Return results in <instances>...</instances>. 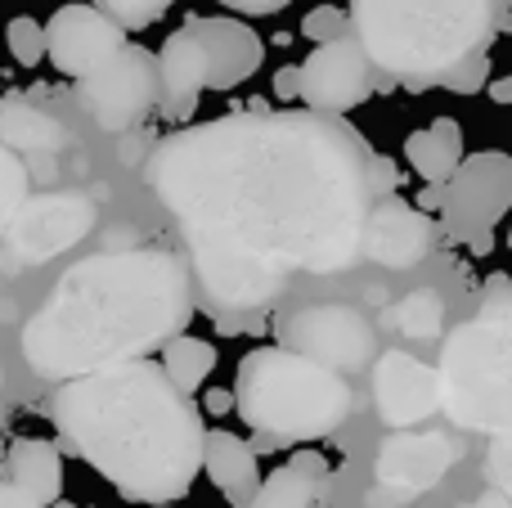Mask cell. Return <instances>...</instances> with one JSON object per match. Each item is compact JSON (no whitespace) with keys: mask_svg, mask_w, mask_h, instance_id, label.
I'll list each match as a JSON object with an SVG mask.
<instances>
[{"mask_svg":"<svg viewBox=\"0 0 512 508\" xmlns=\"http://www.w3.org/2000/svg\"><path fill=\"white\" fill-rule=\"evenodd\" d=\"M144 180L185 239L194 297L230 329L279 302L292 275L355 266L378 203L355 126L265 104L167 135Z\"/></svg>","mask_w":512,"mask_h":508,"instance_id":"1","label":"cell"},{"mask_svg":"<svg viewBox=\"0 0 512 508\" xmlns=\"http://www.w3.org/2000/svg\"><path fill=\"white\" fill-rule=\"evenodd\" d=\"M185 257L158 243L108 248L59 275L41 311L23 324V360L45 383L99 374L162 351L194 320Z\"/></svg>","mask_w":512,"mask_h":508,"instance_id":"2","label":"cell"},{"mask_svg":"<svg viewBox=\"0 0 512 508\" xmlns=\"http://www.w3.org/2000/svg\"><path fill=\"white\" fill-rule=\"evenodd\" d=\"M54 428L117 495L135 504L185 500L203 473L207 423L162 365L131 360L54 392Z\"/></svg>","mask_w":512,"mask_h":508,"instance_id":"3","label":"cell"},{"mask_svg":"<svg viewBox=\"0 0 512 508\" xmlns=\"http://www.w3.org/2000/svg\"><path fill=\"white\" fill-rule=\"evenodd\" d=\"M512 0H351V36L382 77L409 90L441 86L486 54Z\"/></svg>","mask_w":512,"mask_h":508,"instance_id":"4","label":"cell"},{"mask_svg":"<svg viewBox=\"0 0 512 508\" xmlns=\"http://www.w3.org/2000/svg\"><path fill=\"white\" fill-rule=\"evenodd\" d=\"M441 414L459 432L512 437V279L490 275L477 311L454 324L436 356Z\"/></svg>","mask_w":512,"mask_h":508,"instance_id":"5","label":"cell"},{"mask_svg":"<svg viewBox=\"0 0 512 508\" xmlns=\"http://www.w3.org/2000/svg\"><path fill=\"white\" fill-rule=\"evenodd\" d=\"M234 410L252 432L279 446L333 437L355 410V392L342 374L297 356L288 347H256L234 374Z\"/></svg>","mask_w":512,"mask_h":508,"instance_id":"6","label":"cell"},{"mask_svg":"<svg viewBox=\"0 0 512 508\" xmlns=\"http://www.w3.org/2000/svg\"><path fill=\"white\" fill-rule=\"evenodd\" d=\"M279 347L297 351V356L315 360V365L346 378V374H360V369H373V360H378V333H373V324L355 306L310 302L283 315Z\"/></svg>","mask_w":512,"mask_h":508,"instance_id":"7","label":"cell"},{"mask_svg":"<svg viewBox=\"0 0 512 508\" xmlns=\"http://www.w3.org/2000/svg\"><path fill=\"white\" fill-rule=\"evenodd\" d=\"M427 203L441 207L445 230L454 239L486 252L490 230L512 207V158L508 153H472V158L459 162L450 185L427 189Z\"/></svg>","mask_w":512,"mask_h":508,"instance_id":"8","label":"cell"},{"mask_svg":"<svg viewBox=\"0 0 512 508\" xmlns=\"http://www.w3.org/2000/svg\"><path fill=\"white\" fill-rule=\"evenodd\" d=\"M77 99L99 131L108 135L131 131V126H140L162 104L158 54L126 41V50H117L95 77L77 81Z\"/></svg>","mask_w":512,"mask_h":508,"instance_id":"9","label":"cell"},{"mask_svg":"<svg viewBox=\"0 0 512 508\" xmlns=\"http://www.w3.org/2000/svg\"><path fill=\"white\" fill-rule=\"evenodd\" d=\"M373 90H378V68L355 36L315 45L301 63V99L319 117H342L346 108H360Z\"/></svg>","mask_w":512,"mask_h":508,"instance_id":"10","label":"cell"},{"mask_svg":"<svg viewBox=\"0 0 512 508\" xmlns=\"http://www.w3.org/2000/svg\"><path fill=\"white\" fill-rule=\"evenodd\" d=\"M117 50H126V27L90 0L86 5H59L45 23V59L68 81L95 77Z\"/></svg>","mask_w":512,"mask_h":508,"instance_id":"11","label":"cell"},{"mask_svg":"<svg viewBox=\"0 0 512 508\" xmlns=\"http://www.w3.org/2000/svg\"><path fill=\"white\" fill-rule=\"evenodd\" d=\"M95 230V203L81 194H41L27 198L23 212L9 225V252L18 266H41L59 252L77 248Z\"/></svg>","mask_w":512,"mask_h":508,"instance_id":"12","label":"cell"},{"mask_svg":"<svg viewBox=\"0 0 512 508\" xmlns=\"http://www.w3.org/2000/svg\"><path fill=\"white\" fill-rule=\"evenodd\" d=\"M373 405L391 432H409L441 410V378L436 365L409 351H382L373 360Z\"/></svg>","mask_w":512,"mask_h":508,"instance_id":"13","label":"cell"},{"mask_svg":"<svg viewBox=\"0 0 512 508\" xmlns=\"http://www.w3.org/2000/svg\"><path fill=\"white\" fill-rule=\"evenodd\" d=\"M436 248V221L400 194L378 198L364 225V257L387 270H414Z\"/></svg>","mask_w":512,"mask_h":508,"instance_id":"14","label":"cell"},{"mask_svg":"<svg viewBox=\"0 0 512 508\" xmlns=\"http://www.w3.org/2000/svg\"><path fill=\"white\" fill-rule=\"evenodd\" d=\"M459 464V441L445 432H391L378 450V486L400 495H423Z\"/></svg>","mask_w":512,"mask_h":508,"instance_id":"15","label":"cell"},{"mask_svg":"<svg viewBox=\"0 0 512 508\" xmlns=\"http://www.w3.org/2000/svg\"><path fill=\"white\" fill-rule=\"evenodd\" d=\"M207 50V90H234L265 59L261 36L239 18H189Z\"/></svg>","mask_w":512,"mask_h":508,"instance_id":"16","label":"cell"},{"mask_svg":"<svg viewBox=\"0 0 512 508\" xmlns=\"http://www.w3.org/2000/svg\"><path fill=\"white\" fill-rule=\"evenodd\" d=\"M158 77H162V113L189 117L198 108V95L207 90V50L198 41L194 23L176 27L158 50Z\"/></svg>","mask_w":512,"mask_h":508,"instance_id":"17","label":"cell"},{"mask_svg":"<svg viewBox=\"0 0 512 508\" xmlns=\"http://www.w3.org/2000/svg\"><path fill=\"white\" fill-rule=\"evenodd\" d=\"M203 473L212 486L225 495L234 508H248L252 495L261 491V468H256V450L234 432H212L207 428V450H203Z\"/></svg>","mask_w":512,"mask_h":508,"instance_id":"18","label":"cell"},{"mask_svg":"<svg viewBox=\"0 0 512 508\" xmlns=\"http://www.w3.org/2000/svg\"><path fill=\"white\" fill-rule=\"evenodd\" d=\"M0 144L9 153H59L68 126L27 95H0Z\"/></svg>","mask_w":512,"mask_h":508,"instance_id":"19","label":"cell"},{"mask_svg":"<svg viewBox=\"0 0 512 508\" xmlns=\"http://www.w3.org/2000/svg\"><path fill=\"white\" fill-rule=\"evenodd\" d=\"M9 468V486H18L23 495H32L36 504H59L63 495V455L54 441L41 437H18L5 455Z\"/></svg>","mask_w":512,"mask_h":508,"instance_id":"20","label":"cell"},{"mask_svg":"<svg viewBox=\"0 0 512 508\" xmlns=\"http://www.w3.org/2000/svg\"><path fill=\"white\" fill-rule=\"evenodd\" d=\"M324 473H328L324 459L315 450H301V455H292L288 464H279L265 477L248 508H310L315 495L324 491Z\"/></svg>","mask_w":512,"mask_h":508,"instance_id":"21","label":"cell"},{"mask_svg":"<svg viewBox=\"0 0 512 508\" xmlns=\"http://www.w3.org/2000/svg\"><path fill=\"white\" fill-rule=\"evenodd\" d=\"M405 158H409V167H414L418 176L427 180V189L450 185V176L459 171V162H463V135H459V126L441 117V122L427 126V131H414L405 140Z\"/></svg>","mask_w":512,"mask_h":508,"instance_id":"22","label":"cell"},{"mask_svg":"<svg viewBox=\"0 0 512 508\" xmlns=\"http://www.w3.org/2000/svg\"><path fill=\"white\" fill-rule=\"evenodd\" d=\"M212 369H216V347L203 342V338L180 333V338H171L167 347H162V374H167L185 396H194L198 387L207 383Z\"/></svg>","mask_w":512,"mask_h":508,"instance_id":"23","label":"cell"},{"mask_svg":"<svg viewBox=\"0 0 512 508\" xmlns=\"http://www.w3.org/2000/svg\"><path fill=\"white\" fill-rule=\"evenodd\" d=\"M387 324L400 329L405 338H414V342L441 338L445 333V297L432 293V288H414V293H405L387 311Z\"/></svg>","mask_w":512,"mask_h":508,"instance_id":"24","label":"cell"},{"mask_svg":"<svg viewBox=\"0 0 512 508\" xmlns=\"http://www.w3.org/2000/svg\"><path fill=\"white\" fill-rule=\"evenodd\" d=\"M27 198H32V185H27L23 158L0 144V239L9 234V225H14V216L23 212Z\"/></svg>","mask_w":512,"mask_h":508,"instance_id":"25","label":"cell"},{"mask_svg":"<svg viewBox=\"0 0 512 508\" xmlns=\"http://www.w3.org/2000/svg\"><path fill=\"white\" fill-rule=\"evenodd\" d=\"M5 41H9V54H14V59L23 63V68H36V63L45 59V27L36 23V18L18 14L14 23H9Z\"/></svg>","mask_w":512,"mask_h":508,"instance_id":"26","label":"cell"},{"mask_svg":"<svg viewBox=\"0 0 512 508\" xmlns=\"http://www.w3.org/2000/svg\"><path fill=\"white\" fill-rule=\"evenodd\" d=\"M95 9H104L108 18H117L122 27H149L167 14L176 0H90Z\"/></svg>","mask_w":512,"mask_h":508,"instance_id":"27","label":"cell"},{"mask_svg":"<svg viewBox=\"0 0 512 508\" xmlns=\"http://www.w3.org/2000/svg\"><path fill=\"white\" fill-rule=\"evenodd\" d=\"M301 36H310L315 45H328V41H337V36H351V14H342V9H333V5H319L306 14Z\"/></svg>","mask_w":512,"mask_h":508,"instance_id":"28","label":"cell"},{"mask_svg":"<svg viewBox=\"0 0 512 508\" xmlns=\"http://www.w3.org/2000/svg\"><path fill=\"white\" fill-rule=\"evenodd\" d=\"M486 482L495 495L512 504V437H495L486 450Z\"/></svg>","mask_w":512,"mask_h":508,"instance_id":"29","label":"cell"},{"mask_svg":"<svg viewBox=\"0 0 512 508\" xmlns=\"http://www.w3.org/2000/svg\"><path fill=\"white\" fill-rule=\"evenodd\" d=\"M486 72H490L486 54H477V59H472V63H463L459 72H450V77H445L441 86H450V90H463V95H468V90H481V86H486Z\"/></svg>","mask_w":512,"mask_h":508,"instance_id":"30","label":"cell"},{"mask_svg":"<svg viewBox=\"0 0 512 508\" xmlns=\"http://www.w3.org/2000/svg\"><path fill=\"white\" fill-rule=\"evenodd\" d=\"M225 9H234V14H248V18H265V14H279V9H288L292 0H221Z\"/></svg>","mask_w":512,"mask_h":508,"instance_id":"31","label":"cell"},{"mask_svg":"<svg viewBox=\"0 0 512 508\" xmlns=\"http://www.w3.org/2000/svg\"><path fill=\"white\" fill-rule=\"evenodd\" d=\"M373 194H378V198L396 194V162L378 158V153H373Z\"/></svg>","mask_w":512,"mask_h":508,"instance_id":"32","label":"cell"},{"mask_svg":"<svg viewBox=\"0 0 512 508\" xmlns=\"http://www.w3.org/2000/svg\"><path fill=\"white\" fill-rule=\"evenodd\" d=\"M364 504L369 508H400V504H409V495L391 491V486H373V491L364 495Z\"/></svg>","mask_w":512,"mask_h":508,"instance_id":"33","label":"cell"},{"mask_svg":"<svg viewBox=\"0 0 512 508\" xmlns=\"http://www.w3.org/2000/svg\"><path fill=\"white\" fill-rule=\"evenodd\" d=\"M0 508H45V504H36L32 495H23V491H18V486L0 482Z\"/></svg>","mask_w":512,"mask_h":508,"instance_id":"34","label":"cell"},{"mask_svg":"<svg viewBox=\"0 0 512 508\" xmlns=\"http://www.w3.org/2000/svg\"><path fill=\"white\" fill-rule=\"evenodd\" d=\"M274 90H279V95H301V68H283L279 77H274Z\"/></svg>","mask_w":512,"mask_h":508,"instance_id":"35","label":"cell"},{"mask_svg":"<svg viewBox=\"0 0 512 508\" xmlns=\"http://www.w3.org/2000/svg\"><path fill=\"white\" fill-rule=\"evenodd\" d=\"M463 508H512V504L504 500V495H495V491H481L477 500H468Z\"/></svg>","mask_w":512,"mask_h":508,"instance_id":"36","label":"cell"},{"mask_svg":"<svg viewBox=\"0 0 512 508\" xmlns=\"http://www.w3.org/2000/svg\"><path fill=\"white\" fill-rule=\"evenodd\" d=\"M230 396L234 392H207V410H230Z\"/></svg>","mask_w":512,"mask_h":508,"instance_id":"37","label":"cell"},{"mask_svg":"<svg viewBox=\"0 0 512 508\" xmlns=\"http://www.w3.org/2000/svg\"><path fill=\"white\" fill-rule=\"evenodd\" d=\"M490 95H495L499 104H512V81H495V86H490Z\"/></svg>","mask_w":512,"mask_h":508,"instance_id":"38","label":"cell"},{"mask_svg":"<svg viewBox=\"0 0 512 508\" xmlns=\"http://www.w3.org/2000/svg\"><path fill=\"white\" fill-rule=\"evenodd\" d=\"M149 508H176V504H149Z\"/></svg>","mask_w":512,"mask_h":508,"instance_id":"39","label":"cell"},{"mask_svg":"<svg viewBox=\"0 0 512 508\" xmlns=\"http://www.w3.org/2000/svg\"><path fill=\"white\" fill-rule=\"evenodd\" d=\"M508 248H512V230H508Z\"/></svg>","mask_w":512,"mask_h":508,"instance_id":"40","label":"cell"},{"mask_svg":"<svg viewBox=\"0 0 512 508\" xmlns=\"http://www.w3.org/2000/svg\"><path fill=\"white\" fill-rule=\"evenodd\" d=\"M50 508H63V504H50Z\"/></svg>","mask_w":512,"mask_h":508,"instance_id":"41","label":"cell"}]
</instances>
